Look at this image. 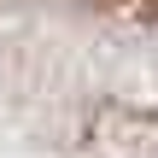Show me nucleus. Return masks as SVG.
Segmentation results:
<instances>
[{"mask_svg": "<svg viewBox=\"0 0 158 158\" xmlns=\"http://www.w3.org/2000/svg\"><path fill=\"white\" fill-rule=\"evenodd\" d=\"M0 158H158V0H0Z\"/></svg>", "mask_w": 158, "mask_h": 158, "instance_id": "nucleus-1", "label": "nucleus"}]
</instances>
